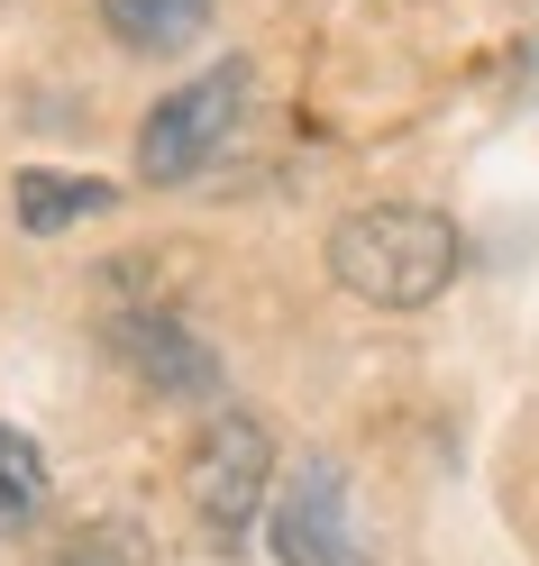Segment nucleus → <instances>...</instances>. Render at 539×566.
<instances>
[{"instance_id": "nucleus-3", "label": "nucleus", "mask_w": 539, "mask_h": 566, "mask_svg": "<svg viewBox=\"0 0 539 566\" xmlns=\"http://www.w3.org/2000/svg\"><path fill=\"white\" fill-rule=\"evenodd\" d=\"M247 92H257L247 64H210V74H193L184 92H165L147 111V128H137V174H147V184H193V174L238 137Z\"/></svg>"}, {"instance_id": "nucleus-7", "label": "nucleus", "mask_w": 539, "mask_h": 566, "mask_svg": "<svg viewBox=\"0 0 539 566\" xmlns=\"http://www.w3.org/2000/svg\"><path fill=\"white\" fill-rule=\"evenodd\" d=\"M101 28L128 55H174L210 28V0H101Z\"/></svg>"}, {"instance_id": "nucleus-8", "label": "nucleus", "mask_w": 539, "mask_h": 566, "mask_svg": "<svg viewBox=\"0 0 539 566\" xmlns=\"http://www.w3.org/2000/svg\"><path fill=\"white\" fill-rule=\"evenodd\" d=\"M46 512V448L0 420V530H28Z\"/></svg>"}, {"instance_id": "nucleus-5", "label": "nucleus", "mask_w": 539, "mask_h": 566, "mask_svg": "<svg viewBox=\"0 0 539 566\" xmlns=\"http://www.w3.org/2000/svg\"><path fill=\"white\" fill-rule=\"evenodd\" d=\"M111 347H120V366L147 384V394H174V402H210L220 394V357H210L174 311H120Z\"/></svg>"}, {"instance_id": "nucleus-4", "label": "nucleus", "mask_w": 539, "mask_h": 566, "mask_svg": "<svg viewBox=\"0 0 539 566\" xmlns=\"http://www.w3.org/2000/svg\"><path fill=\"white\" fill-rule=\"evenodd\" d=\"M274 557L283 566H366V530L348 512V467L339 457H302L293 475H274Z\"/></svg>"}, {"instance_id": "nucleus-9", "label": "nucleus", "mask_w": 539, "mask_h": 566, "mask_svg": "<svg viewBox=\"0 0 539 566\" xmlns=\"http://www.w3.org/2000/svg\"><path fill=\"white\" fill-rule=\"evenodd\" d=\"M111 548H128V539H111ZM111 548H101V530H92V539L55 548V557H38V566H137V557H111Z\"/></svg>"}, {"instance_id": "nucleus-1", "label": "nucleus", "mask_w": 539, "mask_h": 566, "mask_svg": "<svg viewBox=\"0 0 539 566\" xmlns=\"http://www.w3.org/2000/svg\"><path fill=\"white\" fill-rule=\"evenodd\" d=\"M457 265H466L457 220L448 210H421V201H375L356 220H339V238H330L339 293L375 302V311H429L457 283Z\"/></svg>"}, {"instance_id": "nucleus-6", "label": "nucleus", "mask_w": 539, "mask_h": 566, "mask_svg": "<svg viewBox=\"0 0 539 566\" xmlns=\"http://www.w3.org/2000/svg\"><path fill=\"white\" fill-rule=\"evenodd\" d=\"M120 192L101 184V174H46V165H28L19 184H10V210H19V229L28 238H46V229H74V220H101Z\"/></svg>"}, {"instance_id": "nucleus-2", "label": "nucleus", "mask_w": 539, "mask_h": 566, "mask_svg": "<svg viewBox=\"0 0 539 566\" xmlns=\"http://www.w3.org/2000/svg\"><path fill=\"white\" fill-rule=\"evenodd\" d=\"M184 484H193V512L210 530V548L238 557L247 530H257V512L274 503V430H266L257 411H210L201 439H193Z\"/></svg>"}]
</instances>
